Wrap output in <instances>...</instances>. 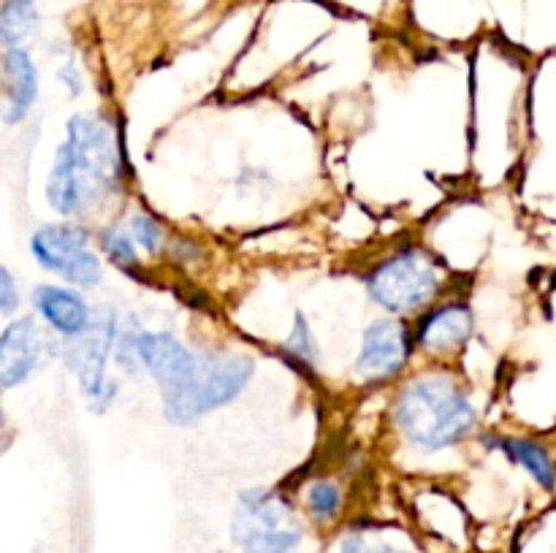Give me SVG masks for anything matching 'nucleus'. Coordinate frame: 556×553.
Listing matches in <instances>:
<instances>
[{"label":"nucleus","instance_id":"1","mask_svg":"<svg viewBox=\"0 0 556 553\" xmlns=\"http://www.w3.org/2000/svg\"><path fill=\"white\" fill-rule=\"evenodd\" d=\"M123 188V157L114 125L98 112H79L65 125L47 177V201L58 215H85Z\"/></svg>","mask_w":556,"mask_h":553},{"label":"nucleus","instance_id":"2","mask_svg":"<svg viewBox=\"0 0 556 553\" xmlns=\"http://www.w3.org/2000/svg\"><path fill=\"white\" fill-rule=\"evenodd\" d=\"M394 421L407 442L434 453L459 445L476 428L478 410L454 374L432 372L410 380L400 390Z\"/></svg>","mask_w":556,"mask_h":553},{"label":"nucleus","instance_id":"3","mask_svg":"<svg viewBox=\"0 0 556 553\" xmlns=\"http://www.w3.org/2000/svg\"><path fill=\"white\" fill-rule=\"evenodd\" d=\"M231 542L239 553H296L304 542L302 515L271 488H248L237 497Z\"/></svg>","mask_w":556,"mask_h":553},{"label":"nucleus","instance_id":"4","mask_svg":"<svg viewBox=\"0 0 556 553\" xmlns=\"http://www.w3.org/2000/svg\"><path fill=\"white\" fill-rule=\"evenodd\" d=\"M255 374L253 358L239 352H199V366L179 394L163 399V415L174 426H190L212 410L237 401Z\"/></svg>","mask_w":556,"mask_h":553},{"label":"nucleus","instance_id":"5","mask_svg":"<svg viewBox=\"0 0 556 553\" xmlns=\"http://www.w3.org/2000/svg\"><path fill=\"white\" fill-rule=\"evenodd\" d=\"M443 274L429 253L405 247L380 260L367 274V293L391 314H410L438 298Z\"/></svg>","mask_w":556,"mask_h":553},{"label":"nucleus","instance_id":"6","mask_svg":"<svg viewBox=\"0 0 556 553\" xmlns=\"http://www.w3.org/2000/svg\"><path fill=\"white\" fill-rule=\"evenodd\" d=\"M119 320L114 309H96L90 329L81 331L79 336L65 342V363L76 374L81 394L90 399L96 410H109V404L117 396V383L109 380L106 366L114 358V345H117Z\"/></svg>","mask_w":556,"mask_h":553},{"label":"nucleus","instance_id":"7","mask_svg":"<svg viewBox=\"0 0 556 553\" xmlns=\"http://www.w3.org/2000/svg\"><path fill=\"white\" fill-rule=\"evenodd\" d=\"M30 253L41 269L63 276L68 285L90 291L103 280V266L90 249V233L76 222H47L30 236Z\"/></svg>","mask_w":556,"mask_h":553},{"label":"nucleus","instance_id":"8","mask_svg":"<svg viewBox=\"0 0 556 553\" xmlns=\"http://www.w3.org/2000/svg\"><path fill=\"white\" fill-rule=\"evenodd\" d=\"M416 347V334L396 318H380L367 325L362 350L356 356V372L364 383H386L405 372Z\"/></svg>","mask_w":556,"mask_h":553},{"label":"nucleus","instance_id":"9","mask_svg":"<svg viewBox=\"0 0 556 553\" xmlns=\"http://www.w3.org/2000/svg\"><path fill=\"white\" fill-rule=\"evenodd\" d=\"M139 366L155 380L161 399L179 394L199 366V352L185 345L172 331H141L136 342Z\"/></svg>","mask_w":556,"mask_h":553},{"label":"nucleus","instance_id":"10","mask_svg":"<svg viewBox=\"0 0 556 553\" xmlns=\"http://www.w3.org/2000/svg\"><path fill=\"white\" fill-rule=\"evenodd\" d=\"M38 98V65L27 47L0 49V123L16 125Z\"/></svg>","mask_w":556,"mask_h":553},{"label":"nucleus","instance_id":"11","mask_svg":"<svg viewBox=\"0 0 556 553\" xmlns=\"http://www.w3.org/2000/svg\"><path fill=\"white\" fill-rule=\"evenodd\" d=\"M47 334L33 318H16L0 331V388L9 390L25 383L41 363Z\"/></svg>","mask_w":556,"mask_h":553},{"label":"nucleus","instance_id":"12","mask_svg":"<svg viewBox=\"0 0 556 553\" xmlns=\"http://www.w3.org/2000/svg\"><path fill=\"white\" fill-rule=\"evenodd\" d=\"M476 331L470 304L448 301L434 307L416 329V345L429 356H451L462 350Z\"/></svg>","mask_w":556,"mask_h":553},{"label":"nucleus","instance_id":"13","mask_svg":"<svg viewBox=\"0 0 556 553\" xmlns=\"http://www.w3.org/2000/svg\"><path fill=\"white\" fill-rule=\"evenodd\" d=\"M33 307L41 314L43 323L65 339H74L81 331L90 329L92 314H96V309L85 301L79 291L63 285L33 287Z\"/></svg>","mask_w":556,"mask_h":553},{"label":"nucleus","instance_id":"14","mask_svg":"<svg viewBox=\"0 0 556 553\" xmlns=\"http://www.w3.org/2000/svg\"><path fill=\"white\" fill-rule=\"evenodd\" d=\"M302 507L309 524H315L318 529H329L345 513V491L331 477H315L304 488Z\"/></svg>","mask_w":556,"mask_h":553},{"label":"nucleus","instance_id":"15","mask_svg":"<svg viewBox=\"0 0 556 553\" xmlns=\"http://www.w3.org/2000/svg\"><path fill=\"white\" fill-rule=\"evenodd\" d=\"M500 450L505 455L514 459V464H519L521 470L530 472L532 480L538 483L541 488L546 491H554L556 488V464L546 448L541 442L530 437H508V439H500Z\"/></svg>","mask_w":556,"mask_h":553},{"label":"nucleus","instance_id":"16","mask_svg":"<svg viewBox=\"0 0 556 553\" xmlns=\"http://www.w3.org/2000/svg\"><path fill=\"white\" fill-rule=\"evenodd\" d=\"M38 0H0V49L25 47L38 30Z\"/></svg>","mask_w":556,"mask_h":553},{"label":"nucleus","instance_id":"17","mask_svg":"<svg viewBox=\"0 0 556 553\" xmlns=\"http://www.w3.org/2000/svg\"><path fill=\"white\" fill-rule=\"evenodd\" d=\"M101 244H103V253H106V258L112 260L114 266H119L123 271H136L141 266L139 244H136L134 236H130L128 226L103 228Z\"/></svg>","mask_w":556,"mask_h":553},{"label":"nucleus","instance_id":"18","mask_svg":"<svg viewBox=\"0 0 556 553\" xmlns=\"http://www.w3.org/2000/svg\"><path fill=\"white\" fill-rule=\"evenodd\" d=\"M337 553H416L405 542L389 540V537L378 535V531H364V529H351L348 535H342Z\"/></svg>","mask_w":556,"mask_h":553},{"label":"nucleus","instance_id":"19","mask_svg":"<svg viewBox=\"0 0 556 553\" xmlns=\"http://www.w3.org/2000/svg\"><path fill=\"white\" fill-rule=\"evenodd\" d=\"M282 350H286V356L293 363H299L304 369H315V363H318V345H315L313 329H309L307 318L302 312L293 320V329L288 334V339L282 342Z\"/></svg>","mask_w":556,"mask_h":553},{"label":"nucleus","instance_id":"20","mask_svg":"<svg viewBox=\"0 0 556 553\" xmlns=\"http://www.w3.org/2000/svg\"><path fill=\"white\" fill-rule=\"evenodd\" d=\"M128 231H130V236H134V242L139 244V249H144L147 255L161 253L163 244H166V239H168L166 228H163L161 222L150 215V211H139V215L130 217Z\"/></svg>","mask_w":556,"mask_h":553},{"label":"nucleus","instance_id":"21","mask_svg":"<svg viewBox=\"0 0 556 553\" xmlns=\"http://www.w3.org/2000/svg\"><path fill=\"white\" fill-rule=\"evenodd\" d=\"M20 309V287H16L14 274L0 263V312L9 318Z\"/></svg>","mask_w":556,"mask_h":553},{"label":"nucleus","instance_id":"22","mask_svg":"<svg viewBox=\"0 0 556 553\" xmlns=\"http://www.w3.org/2000/svg\"><path fill=\"white\" fill-rule=\"evenodd\" d=\"M58 76H60V85L68 87L71 95H79L81 87H85V85H81V74H79V68H76L74 60H65V63L60 65Z\"/></svg>","mask_w":556,"mask_h":553},{"label":"nucleus","instance_id":"23","mask_svg":"<svg viewBox=\"0 0 556 553\" xmlns=\"http://www.w3.org/2000/svg\"><path fill=\"white\" fill-rule=\"evenodd\" d=\"M3 421H5V415H3V410H0V428H3Z\"/></svg>","mask_w":556,"mask_h":553}]
</instances>
